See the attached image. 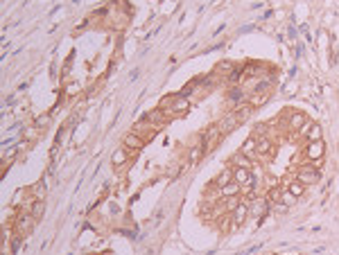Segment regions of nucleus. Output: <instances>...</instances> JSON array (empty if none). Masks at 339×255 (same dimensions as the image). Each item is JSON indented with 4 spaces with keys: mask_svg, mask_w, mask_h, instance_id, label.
<instances>
[{
    "mask_svg": "<svg viewBox=\"0 0 339 255\" xmlns=\"http://www.w3.org/2000/svg\"><path fill=\"white\" fill-rule=\"evenodd\" d=\"M253 212H256L258 219H265V215L269 212V201L267 199H253Z\"/></svg>",
    "mask_w": 339,
    "mask_h": 255,
    "instance_id": "obj_15",
    "label": "nucleus"
},
{
    "mask_svg": "<svg viewBox=\"0 0 339 255\" xmlns=\"http://www.w3.org/2000/svg\"><path fill=\"white\" fill-rule=\"evenodd\" d=\"M217 194L222 196V199H235V196H240L242 194V185L240 183H226L224 187H220V190H217Z\"/></svg>",
    "mask_w": 339,
    "mask_h": 255,
    "instance_id": "obj_11",
    "label": "nucleus"
},
{
    "mask_svg": "<svg viewBox=\"0 0 339 255\" xmlns=\"http://www.w3.org/2000/svg\"><path fill=\"white\" fill-rule=\"evenodd\" d=\"M34 226H36V217L32 215V212H20V215L14 219V233L20 237H25L34 231Z\"/></svg>",
    "mask_w": 339,
    "mask_h": 255,
    "instance_id": "obj_2",
    "label": "nucleus"
},
{
    "mask_svg": "<svg viewBox=\"0 0 339 255\" xmlns=\"http://www.w3.org/2000/svg\"><path fill=\"white\" fill-rule=\"evenodd\" d=\"M310 120H308V115L305 113H301V111H290L287 113V129H303L305 124H308Z\"/></svg>",
    "mask_w": 339,
    "mask_h": 255,
    "instance_id": "obj_7",
    "label": "nucleus"
},
{
    "mask_svg": "<svg viewBox=\"0 0 339 255\" xmlns=\"http://www.w3.org/2000/svg\"><path fill=\"white\" fill-rule=\"evenodd\" d=\"M158 106L170 115V120H174V118H181V115H186L188 113V108H190V99H188V95H167V97L161 99Z\"/></svg>",
    "mask_w": 339,
    "mask_h": 255,
    "instance_id": "obj_1",
    "label": "nucleus"
},
{
    "mask_svg": "<svg viewBox=\"0 0 339 255\" xmlns=\"http://www.w3.org/2000/svg\"><path fill=\"white\" fill-rule=\"evenodd\" d=\"M274 154V143L267 136L258 138V158H269Z\"/></svg>",
    "mask_w": 339,
    "mask_h": 255,
    "instance_id": "obj_12",
    "label": "nucleus"
},
{
    "mask_svg": "<svg viewBox=\"0 0 339 255\" xmlns=\"http://www.w3.org/2000/svg\"><path fill=\"white\" fill-rule=\"evenodd\" d=\"M129 149H124V147H120V149H115V152L111 154V165L113 167H124L127 165V161H129Z\"/></svg>",
    "mask_w": 339,
    "mask_h": 255,
    "instance_id": "obj_13",
    "label": "nucleus"
},
{
    "mask_svg": "<svg viewBox=\"0 0 339 255\" xmlns=\"http://www.w3.org/2000/svg\"><path fill=\"white\" fill-rule=\"evenodd\" d=\"M202 156H204V145H195V147L190 149V156H188V161H190V165H197Z\"/></svg>",
    "mask_w": 339,
    "mask_h": 255,
    "instance_id": "obj_18",
    "label": "nucleus"
},
{
    "mask_svg": "<svg viewBox=\"0 0 339 255\" xmlns=\"http://www.w3.org/2000/svg\"><path fill=\"white\" fill-rule=\"evenodd\" d=\"M145 120H147V122H152V124H156V127L161 129V127H165V124L170 122V115H167V113L158 106V108H154V111H149L147 115H145Z\"/></svg>",
    "mask_w": 339,
    "mask_h": 255,
    "instance_id": "obj_8",
    "label": "nucleus"
},
{
    "mask_svg": "<svg viewBox=\"0 0 339 255\" xmlns=\"http://www.w3.org/2000/svg\"><path fill=\"white\" fill-rule=\"evenodd\" d=\"M305 187H308V185H303V183H301V181H296V178H294V181H292V183H287V190H290L292 194L296 196V199H299V196H303Z\"/></svg>",
    "mask_w": 339,
    "mask_h": 255,
    "instance_id": "obj_17",
    "label": "nucleus"
},
{
    "mask_svg": "<svg viewBox=\"0 0 339 255\" xmlns=\"http://www.w3.org/2000/svg\"><path fill=\"white\" fill-rule=\"evenodd\" d=\"M324 154H326L324 140H312V143L305 145V158H308V161H321Z\"/></svg>",
    "mask_w": 339,
    "mask_h": 255,
    "instance_id": "obj_5",
    "label": "nucleus"
},
{
    "mask_svg": "<svg viewBox=\"0 0 339 255\" xmlns=\"http://www.w3.org/2000/svg\"><path fill=\"white\" fill-rule=\"evenodd\" d=\"M215 70H217V73H222V75H226V77H228V75H231L233 70H235V66H233L231 61H220V64L215 66Z\"/></svg>",
    "mask_w": 339,
    "mask_h": 255,
    "instance_id": "obj_22",
    "label": "nucleus"
},
{
    "mask_svg": "<svg viewBox=\"0 0 339 255\" xmlns=\"http://www.w3.org/2000/svg\"><path fill=\"white\" fill-rule=\"evenodd\" d=\"M30 192H32V196H34V199H45V185H43V183H36V185H32Z\"/></svg>",
    "mask_w": 339,
    "mask_h": 255,
    "instance_id": "obj_23",
    "label": "nucleus"
},
{
    "mask_svg": "<svg viewBox=\"0 0 339 255\" xmlns=\"http://www.w3.org/2000/svg\"><path fill=\"white\" fill-rule=\"evenodd\" d=\"M233 163H235L237 167H249V170L253 167V161H251V158H246L242 152H237L235 156H233Z\"/></svg>",
    "mask_w": 339,
    "mask_h": 255,
    "instance_id": "obj_20",
    "label": "nucleus"
},
{
    "mask_svg": "<svg viewBox=\"0 0 339 255\" xmlns=\"http://www.w3.org/2000/svg\"><path fill=\"white\" fill-rule=\"evenodd\" d=\"M122 147H124V149H129V154L133 156V154H138L140 149L145 147V140H143V138H138L133 131H129L127 136L122 138Z\"/></svg>",
    "mask_w": 339,
    "mask_h": 255,
    "instance_id": "obj_6",
    "label": "nucleus"
},
{
    "mask_svg": "<svg viewBox=\"0 0 339 255\" xmlns=\"http://www.w3.org/2000/svg\"><path fill=\"white\" fill-rule=\"evenodd\" d=\"M299 133L305 138V140H308V143H312V140H321V136H324V131H321L319 124H310V122L305 124Z\"/></svg>",
    "mask_w": 339,
    "mask_h": 255,
    "instance_id": "obj_10",
    "label": "nucleus"
},
{
    "mask_svg": "<svg viewBox=\"0 0 339 255\" xmlns=\"http://www.w3.org/2000/svg\"><path fill=\"white\" fill-rule=\"evenodd\" d=\"M242 99H244V90L242 88H231V93H228V102L235 104V106H240Z\"/></svg>",
    "mask_w": 339,
    "mask_h": 255,
    "instance_id": "obj_21",
    "label": "nucleus"
},
{
    "mask_svg": "<svg viewBox=\"0 0 339 255\" xmlns=\"http://www.w3.org/2000/svg\"><path fill=\"white\" fill-rule=\"evenodd\" d=\"M131 131L136 133L138 138H143L145 143H147V140H154V138H156V133H158V127L156 124H152V122H147V120H138L136 124H133L131 127Z\"/></svg>",
    "mask_w": 339,
    "mask_h": 255,
    "instance_id": "obj_3",
    "label": "nucleus"
},
{
    "mask_svg": "<svg viewBox=\"0 0 339 255\" xmlns=\"http://www.w3.org/2000/svg\"><path fill=\"white\" fill-rule=\"evenodd\" d=\"M226 183H233V167H226V170H224L222 174H217V178L213 181V185L224 187Z\"/></svg>",
    "mask_w": 339,
    "mask_h": 255,
    "instance_id": "obj_16",
    "label": "nucleus"
},
{
    "mask_svg": "<svg viewBox=\"0 0 339 255\" xmlns=\"http://www.w3.org/2000/svg\"><path fill=\"white\" fill-rule=\"evenodd\" d=\"M240 152L244 154L246 158H251V161H258V138L256 136H249L244 143H242Z\"/></svg>",
    "mask_w": 339,
    "mask_h": 255,
    "instance_id": "obj_9",
    "label": "nucleus"
},
{
    "mask_svg": "<svg viewBox=\"0 0 339 255\" xmlns=\"http://www.w3.org/2000/svg\"><path fill=\"white\" fill-rule=\"evenodd\" d=\"M45 206H43V199H34V201L30 203V212L36 217V219H41V215H43Z\"/></svg>",
    "mask_w": 339,
    "mask_h": 255,
    "instance_id": "obj_19",
    "label": "nucleus"
},
{
    "mask_svg": "<svg viewBox=\"0 0 339 255\" xmlns=\"http://www.w3.org/2000/svg\"><path fill=\"white\" fill-rule=\"evenodd\" d=\"M296 181H301L303 185H312V183L319 181V170H317L315 165L305 163V165H301L299 170H296Z\"/></svg>",
    "mask_w": 339,
    "mask_h": 255,
    "instance_id": "obj_4",
    "label": "nucleus"
},
{
    "mask_svg": "<svg viewBox=\"0 0 339 255\" xmlns=\"http://www.w3.org/2000/svg\"><path fill=\"white\" fill-rule=\"evenodd\" d=\"M249 210H251V208L246 206V203H240V206H237L235 210L231 212V219H233V224H235V226H242V224H244V221H246V217H249Z\"/></svg>",
    "mask_w": 339,
    "mask_h": 255,
    "instance_id": "obj_14",
    "label": "nucleus"
},
{
    "mask_svg": "<svg viewBox=\"0 0 339 255\" xmlns=\"http://www.w3.org/2000/svg\"><path fill=\"white\" fill-rule=\"evenodd\" d=\"M280 201H283V203H287V206H292V203L296 201V196L292 194V192L285 187V190H280Z\"/></svg>",
    "mask_w": 339,
    "mask_h": 255,
    "instance_id": "obj_24",
    "label": "nucleus"
}]
</instances>
